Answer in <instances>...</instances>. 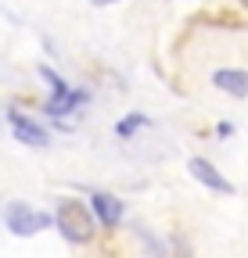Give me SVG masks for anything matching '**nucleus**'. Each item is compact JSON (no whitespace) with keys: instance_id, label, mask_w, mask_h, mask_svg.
<instances>
[{"instance_id":"f257e3e1","label":"nucleus","mask_w":248,"mask_h":258,"mask_svg":"<svg viewBox=\"0 0 248 258\" xmlns=\"http://www.w3.org/2000/svg\"><path fill=\"white\" fill-rule=\"evenodd\" d=\"M58 226L72 244H83V240H90V233H94V212H90V205H83V201L65 198L58 205Z\"/></svg>"},{"instance_id":"f03ea898","label":"nucleus","mask_w":248,"mask_h":258,"mask_svg":"<svg viewBox=\"0 0 248 258\" xmlns=\"http://www.w3.org/2000/svg\"><path fill=\"white\" fill-rule=\"evenodd\" d=\"M4 222H8V230L18 233V237H33V233H40V230H51V215L29 208L25 201H11V205L4 208Z\"/></svg>"},{"instance_id":"7ed1b4c3","label":"nucleus","mask_w":248,"mask_h":258,"mask_svg":"<svg viewBox=\"0 0 248 258\" xmlns=\"http://www.w3.org/2000/svg\"><path fill=\"white\" fill-rule=\"evenodd\" d=\"M187 169H191V176H194L205 190H212V194H234V183H230L220 169H216L209 158H191Z\"/></svg>"},{"instance_id":"20e7f679","label":"nucleus","mask_w":248,"mask_h":258,"mask_svg":"<svg viewBox=\"0 0 248 258\" xmlns=\"http://www.w3.org/2000/svg\"><path fill=\"white\" fill-rule=\"evenodd\" d=\"M8 122H11V129H15V137H18V144H29V147H47L51 144V133L40 125V122H33L29 115H22V111H8Z\"/></svg>"},{"instance_id":"39448f33","label":"nucleus","mask_w":248,"mask_h":258,"mask_svg":"<svg viewBox=\"0 0 248 258\" xmlns=\"http://www.w3.org/2000/svg\"><path fill=\"white\" fill-rule=\"evenodd\" d=\"M212 86L220 93H227V97L244 101L248 97V72L244 69H220V72H212Z\"/></svg>"},{"instance_id":"423d86ee","label":"nucleus","mask_w":248,"mask_h":258,"mask_svg":"<svg viewBox=\"0 0 248 258\" xmlns=\"http://www.w3.org/2000/svg\"><path fill=\"white\" fill-rule=\"evenodd\" d=\"M90 212L97 215V222L101 226H119V219H122V205H119V198H112V194H90Z\"/></svg>"},{"instance_id":"0eeeda50","label":"nucleus","mask_w":248,"mask_h":258,"mask_svg":"<svg viewBox=\"0 0 248 258\" xmlns=\"http://www.w3.org/2000/svg\"><path fill=\"white\" fill-rule=\"evenodd\" d=\"M86 101H90V93H86V90L58 93V97H51V101H47V115H69L72 108H79V104H86Z\"/></svg>"},{"instance_id":"6e6552de","label":"nucleus","mask_w":248,"mask_h":258,"mask_svg":"<svg viewBox=\"0 0 248 258\" xmlns=\"http://www.w3.org/2000/svg\"><path fill=\"white\" fill-rule=\"evenodd\" d=\"M140 125H147V115H140V111H133V115H126L122 122H115V133L119 137H133Z\"/></svg>"},{"instance_id":"1a4fd4ad","label":"nucleus","mask_w":248,"mask_h":258,"mask_svg":"<svg viewBox=\"0 0 248 258\" xmlns=\"http://www.w3.org/2000/svg\"><path fill=\"white\" fill-rule=\"evenodd\" d=\"M40 76H43V79L51 83V90H54V97H58V93H69V90H72V86H69L65 79H61V76H58L54 69H47V64H43V69H40Z\"/></svg>"},{"instance_id":"9d476101","label":"nucleus","mask_w":248,"mask_h":258,"mask_svg":"<svg viewBox=\"0 0 248 258\" xmlns=\"http://www.w3.org/2000/svg\"><path fill=\"white\" fill-rule=\"evenodd\" d=\"M94 8H108V4H119V0H90Z\"/></svg>"}]
</instances>
